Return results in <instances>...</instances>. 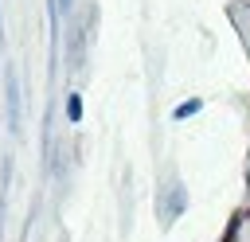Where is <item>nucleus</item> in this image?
Returning <instances> with one entry per match:
<instances>
[{
	"label": "nucleus",
	"instance_id": "0eeeda50",
	"mask_svg": "<svg viewBox=\"0 0 250 242\" xmlns=\"http://www.w3.org/2000/svg\"><path fill=\"white\" fill-rule=\"evenodd\" d=\"M70 4H74V0H59V8H62V12H66V8H70Z\"/></svg>",
	"mask_w": 250,
	"mask_h": 242
},
{
	"label": "nucleus",
	"instance_id": "7ed1b4c3",
	"mask_svg": "<svg viewBox=\"0 0 250 242\" xmlns=\"http://www.w3.org/2000/svg\"><path fill=\"white\" fill-rule=\"evenodd\" d=\"M242 226H246V215H242V207H234L230 219H227V226H223V234H219V242H238Z\"/></svg>",
	"mask_w": 250,
	"mask_h": 242
},
{
	"label": "nucleus",
	"instance_id": "6e6552de",
	"mask_svg": "<svg viewBox=\"0 0 250 242\" xmlns=\"http://www.w3.org/2000/svg\"><path fill=\"white\" fill-rule=\"evenodd\" d=\"M242 215H246V222H250V203H246V207H242Z\"/></svg>",
	"mask_w": 250,
	"mask_h": 242
},
{
	"label": "nucleus",
	"instance_id": "1a4fd4ad",
	"mask_svg": "<svg viewBox=\"0 0 250 242\" xmlns=\"http://www.w3.org/2000/svg\"><path fill=\"white\" fill-rule=\"evenodd\" d=\"M234 4H250V0H234Z\"/></svg>",
	"mask_w": 250,
	"mask_h": 242
},
{
	"label": "nucleus",
	"instance_id": "39448f33",
	"mask_svg": "<svg viewBox=\"0 0 250 242\" xmlns=\"http://www.w3.org/2000/svg\"><path fill=\"white\" fill-rule=\"evenodd\" d=\"M82 113H86L82 94H66V121H70V125H82Z\"/></svg>",
	"mask_w": 250,
	"mask_h": 242
},
{
	"label": "nucleus",
	"instance_id": "20e7f679",
	"mask_svg": "<svg viewBox=\"0 0 250 242\" xmlns=\"http://www.w3.org/2000/svg\"><path fill=\"white\" fill-rule=\"evenodd\" d=\"M203 109V98H188V101H180L176 109H172V121H188V117H195Z\"/></svg>",
	"mask_w": 250,
	"mask_h": 242
},
{
	"label": "nucleus",
	"instance_id": "f257e3e1",
	"mask_svg": "<svg viewBox=\"0 0 250 242\" xmlns=\"http://www.w3.org/2000/svg\"><path fill=\"white\" fill-rule=\"evenodd\" d=\"M4 105H8V133H16L20 137V78H16V70L8 66L4 70Z\"/></svg>",
	"mask_w": 250,
	"mask_h": 242
},
{
	"label": "nucleus",
	"instance_id": "423d86ee",
	"mask_svg": "<svg viewBox=\"0 0 250 242\" xmlns=\"http://www.w3.org/2000/svg\"><path fill=\"white\" fill-rule=\"evenodd\" d=\"M0 47H4V12H0Z\"/></svg>",
	"mask_w": 250,
	"mask_h": 242
},
{
	"label": "nucleus",
	"instance_id": "f03ea898",
	"mask_svg": "<svg viewBox=\"0 0 250 242\" xmlns=\"http://www.w3.org/2000/svg\"><path fill=\"white\" fill-rule=\"evenodd\" d=\"M168 187H172V191H168V199H164V211H160L164 226H168V222H176V219H184V211H188V187H184L180 180H172Z\"/></svg>",
	"mask_w": 250,
	"mask_h": 242
}]
</instances>
